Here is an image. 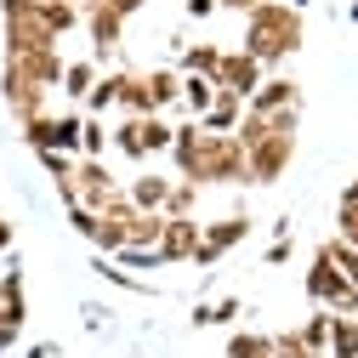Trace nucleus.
Instances as JSON below:
<instances>
[{"label":"nucleus","instance_id":"1","mask_svg":"<svg viewBox=\"0 0 358 358\" xmlns=\"http://www.w3.org/2000/svg\"><path fill=\"white\" fill-rule=\"evenodd\" d=\"M171 159H176V182H194V188L245 182V148H239L234 137H210V131H199V120L176 125Z\"/></svg>","mask_w":358,"mask_h":358},{"label":"nucleus","instance_id":"2","mask_svg":"<svg viewBox=\"0 0 358 358\" xmlns=\"http://www.w3.org/2000/svg\"><path fill=\"white\" fill-rule=\"evenodd\" d=\"M239 52H250L262 69H279L290 52H301V12H290L285 0H256V6L245 12Z\"/></svg>","mask_w":358,"mask_h":358},{"label":"nucleus","instance_id":"3","mask_svg":"<svg viewBox=\"0 0 358 358\" xmlns=\"http://www.w3.org/2000/svg\"><path fill=\"white\" fill-rule=\"evenodd\" d=\"M301 290H307V301L319 307V313H358V290L336 273V262L324 256V245L313 250V262H307V279H301Z\"/></svg>","mask_w":358,"mask_h":358},{"label":"nucleus","instance_id":"4","mask_svg":"<svg viewBox=\"0 0 358 358\" xmlns=\"http://www.w3.org/2000/svg\"><path fill=\"white\" fill-rule=\"evenodd\" d=\"M290 159H296V131H267L262 143L245 148V182H256V188L279 182L290 171Z\"/></svg>","mask_w":358,"mask_h":358},{"label":"nucleus","instance_id":"5","mask_svg":"<svg viewBox=\"0 0 358 358\" xmlns=\"http://www.w3.org/2000/svg\"><path fill=\"white\" fill-rule=\"evenodd\" d=\"M23 143L34 148V154H69V159H80V114H34V120H23Z\"/></svg>","mask_w":358,"mask_h":358},{"label":"nucleus","instance_id":"6","mask_svg":"<svg viewBox=\"0 0 358 358\" xmlns=\"http://www.w3.org/2000/svg\"><path fill=\"white\" fill-rule=\"evenodd\" d=\"M250 239V216L245 210H234V216H216V222H199V245H194V267H216L222 256H228L234 245H245Z\"/></svg>","mask_w":358,"mask_h":358},{"label":"nucleus","instance_id":"7","mask_svg":"<svg viewBox=\"0 0 358 358\" xmlns=\"http://www.w3.org/2000/svg\"><path fill=\"white\" fill-rule=\"evenodd\" d=\"M46 46H57V34L46 29V17H40V0H29V6H12V12H6V57L46 52Z\"/></svg>","mask_w":358,"mask_h":358},{"label":"nucleus","instance_id":"8","mask_svg":"<svg viewBox=\"0 0 358 358\" xmlns=\"http://www.w3.org/2000/svg\"><path fill=\"white\" fill-rule=\"evenodd\" d=\"M0 97H6V108L17 114V120H34V114H46L52 108V92H46V85H34L23 69H0Z\"/></svg>","mask_w":358,"mask_h":358},{"label":"nucleus","instance_id":"9","mask_svg":"<svg viewBox=\"0 0 358 358\" xmlns=\"http://www.w3.org/2000/svg\"><path fill=\"white\" fill-rule=\"evenodd\" d=\"M250 114H301V85L290 74H262V85L245 97Z\"/></svg>","mask_w":358,"mask_h":358},{"label":"nucleus","instance_id":"10","mask_svg":"<svg viewBox=\"0 0 358 358\" xmlns=\"http://www.w3.org/2000/svg\"><path fill=\"white\" fill-rule=\"evenodd\" d=\"M262 74H267V69H262L250 52H222V63H216V74H210V80H216V92H228V97H239V103H245L256 85H262Z\"/></svg>","mask_w":358,"mask_h":358},{"label":"nucleus","instance_id":"11","mask_svg":"<svg viewBox=\"0 0 358 358\" xmlns=\"http://www.w3.org/2000/svg\"><path fill=\"white\" fill-rule=\"evenodd\" d=\"M80 23H85V34H92V46H97V57H108V52H120V40H125V23L103 6V0H80Z\"/></svg>","mask_w":358,"mask_h":358},{"label":"nucleus","instance_id":"12","mask_svg":"<svg viewBox=\"0 0 358 358\" xmlns=\"http://www.w3.org/2000/svg\"><path fill=\"white\" fill-rule=\"evenodd\" d=\"M194 245H199V222H176V216H165V228H159V245H154V256H159L165 267H182V262L194 256Z\"/></svg>","mask_w":358,"mask_h":358},{"label":"nucleus","instance_id":"13","mask_svg":"<svg viewBox=\"0 0 358 358\" xmlns=\"http://www.w3.org/2000/svg\"><path fill=\"white\" fill-rule=\"evenodd\" d=\"M6 63H12V69H23L34 85L57 92V80H63V63H69V57H63L57 46H46V52H23V57H6Z\"/></svg>","mask_w":358,"mask_h":358},{"label":"nucleus","instance_id":"14","mask_svg":"<svg viewBox=\"0 0 358 358\" xmlns=\"http://www.w3.org/2000/svg\"><path fill=\"white\" fill-rule=\"evenodd\" d=\"M143 97H148V114H165L182 97V69H148L143 74Z\"/></svg>","mask_w":358,"mask_h":358},{"label":"nucleus","instance_id":"15","mask_svg":"<svg viewBox=\"0 0 358 358\" xmlns=\"http://www.w3.org/2000/svg\"><path fill=\"white\" fill-rule=\"evenodd\" d=\"M239 114H245V103H239V97L216 92V103L199 114V131H210V137H234V131H239Z\"/></svg>","mask_w":358,"mask_h":358},{"label":"nucleus","instance_id":"16","mask_svg":"<svg viewBox=\"0 0 358 358\" xmlns=\"http://www.w3.org/2000/svg\"><path fill=\"white\" fill-rule=\"evenodd\" d=\"M171 182H176V176H159V171H143L137 182L125 188V199H131V210H165V194H171Z\"/></svg>","mask_w":358,"mask_h":358},{"label":"nucleus","instance_id":"17","mask_svg":"<svg viewBox=\"0 0 358 358\" xmlns=\"http://www.w3.org/2000/svg\"><path fill=\"white\" fill-rule=\"evenodd\" d=\"M324 358H358V313H330Z\"/></svg>","mask_w":358,"mask_h":358},{"label":"nucleus","instance_id":"18","mask_svg":"<svg viewBox=\"0 0 358 358\" xmlns=\"http://www.w3.org/2000/svg\"><path fill=\"white\" fill-rule=\"evenodd\" d=\"M103 69H97V57H74V63H63V80H57V92L69 97V103H85V92H92V80H97Z\"/></svg>","mask_w":358,"mask_h":358},{"label":"nucleus","instance_id":"19","mask_svg":"<svg viewBox=\"0 0 358 358\" xmlns=\"http://www.w3.org/2000/svg\"><path fill=\"white\" fill-rule=\"evenodd\" d=\"M120 80H125V69H114V74H97V80H92V92H85V103H80V108L92 114V120H103V114H108V108L120 103Z\"/></svg>","mask_w":358,"mask_h":358},{"label":"nucleus","instance_id":"20","mask_svg":"<svg viewBox=\"0 0 358 358\" xmlns=\"http://www.w3.org/2000/svg\"><path fill=\"white\" fill-rule=\"evenodd\" d=\"M108 148H120L125 159H148V148H143V114L137 120H120V125H108Z\"/></svg>","mask_w":358,"mask_h":358},{"label":"nucleus","instance_id":"21","mask_svg":"<svg viewBox=\"0 0 358 358\" xmlns=\"http://www.w3.org/2000/svg\"><path fill=\"white\" fill-rule=\"evenodd\" d=\"M159 228H165V216H159V210H137V216L125 222V245L154 250V245H159Z\"/></svg>","mask_w":358,"mask_h":358},{"label":"nucleus","instance_id":"22","mask_svg":"<svg viewBox=\"0 0 358 358\" xmlns=\"http://www.w3.org/2000/svg\"><path fill=\"white\" fill-rule=\"evenodd\" d=\"M176 103H182V108L199 120V114L216 103V80H205V74H182V97H176Z\"/></svg>","mask_w":358,"mask_h":358},{"label":"nucleus","instance_id":"23","mask_svg":"<svg viewBox=\"0 0 358 358\" xmlns=\"http://www.w3.org/2000/svg\"><path fill=\"white\" fill-rule=\"evenodd\" d=\"M40 17H46V29L63 40L69 29H80V0H40Z\"/></svg>","mask_w":358,"mask_h":358},{"label":"nucleus","instance_id":"24","mask_svg":"<svg viewBox=\"0 0 358 358\" xmlns=\"http://www.w3.org/2000/svg\"><path fill=\"white\" fill-rule=\"evenodd\" d=\"M108 154V120L80 114V159H103Z\"/></svg>","mask_w":358,"mask_h":358},{"label":"nucleus","instance_id":"25","mask_svg":"<svg viewBox=\"0 0 358 358\" xmlns=\"http://www.w3.org/2000/svg\"><path fill=\"white\" fill-rule=\"evenodd\" d=\"M239 313H245V301H239V296H222V301L194 307V324H199V330H205V324H239Z\"/></svg>","mask_w":358,"mask_h":358},{"label":"nucleus","instance_id":"26","mask_svg":"<svg viewBox=\"0 0 358 358\" xmlns=\"http://www.w3.org/2000/svg\"><path fill=\"white\" fill-rule=\"evenodd\" d=\"M171 137H176V125L165 114H143V148H148V159L154 154H171Z\"/></svg>","mask_w":358,"mask_h":358},{"label":"nucleus","instance_id":"27","mask_svg":"<svg viewBox=\"0 0 358 358\" xmlns=\"http://www.w3.org/2000/svg\"><path fill=\"white\" fill-rule=\"evenodd\" d=\"M324 256L336 262V273L358 290V245H347V239H336V234H330V239H324Z\"/></svg>","mask_w":358,"mask_h":358},{"label":"nucleus","instance_id":"28","mask_svg":"<svg viewBox=\"0 0 358 358\" xmlns=\"http://www.w3.org/2000/svg\"><path fill=\"white\" fill-rule=\"evenodd\" d=\"M216 63H222V46H210V40H194V46L182 52V74H216Z\"/></svg>","mask_w":358,"mask_h":358},{"label":"nucleus","instance_id":"29","mask_svg":"<svg viewBox=\"0 0 358 358\" xmlns=\"http://www.w3.org/2000/svg\"><path fill=\"white\" fill-rule=\"evenodd\" d=\"M194 205H199V188H194V182H171V194H165V210H159V216L194 222Z\"/></svg>","mask_w":358,"mask_h":358},{"label":"nucleus","instance_id":"30","mask_svg":"<svg viewBox=\"0 0 358 358\" xmlns=\"http://www.w3.org/2000/svg\"><path fill=\"white\" fill-rule=\"evenodd\" d=\"M267 347H273V336H262V330H234L228 336V358H267Z\"/></svg>","mask_w":358,"mask_h":358},{"label":"nucleus","instance_id":"31","mask_svg":"<svg viewBox=\"0 0 358 358\" xmlns=\"http://www.w3.org/2000/svg\"><path fill=\"white\" fill-rule=\"evenodd\" d=\"M267 358H319V352H307V341H301L296 330H279L273 347H267Z\"/></svg>","mask_w":358,"mask_h":358},{"label":"nucleus","instance_id":"32","mask_svg":"<svg viewBox=\"0 0 358 358\" xmlns=\"http://www.w3.org/2000/svg\"><path fill=\"white\" fill-rule=\"evenodd\" d=\"M296 336L307 341V352H319V358H324V336H330V313H313V319H307V324H301Z\"/></svg>","mask_w":358,"mask_h":358},{"label":"nucleus","instance_id":"33","mask_svg":"<svg viewBox=\"0 0 358 358\" xmlns=\"http://www.w3.org/2000/svg\"><path fill=\"white\" fill-rule=\"evenodd\" d=\"M336 239L358 245V199H341V205H336Z\"/></svg>","mask_w":358,"mask_h":358},{"label":"nucleus","instance_id":"34","mask_svg":"<svg viewBox=\"0 0 358 358\" xmlns=\"http://www.w3.org/2000/svg\"><path fill=\"white\" fill-rule=\"evenodd\" d=\"M34 159L46 165V176H52V182H63V176H74V159H69V154H52V148H46V154H34Z\"/></svg>","mask_w":358,"mask_h":358},{"label":"nucleus","instance_id":"35","mask_svg":"<svg viewBox=\"0 0 358 358\" xmlns=\"http://www.w3.org/2000/svg\"><path fill=\"white\" fill-rule=\"evenodd\" d=\"M69 228H74L80 239H92V234H97V210H85V205H69Z\"/></svg>","mask_w":358,"mask_h":358},{"label":"nucleus","instance_id":"36","mask_svg":"<svg viewBox=\"0 0 358 358\" xmlns=\"http://www.w3.org/2000/svg\"><path fill=\"white\" fill-rule=\"evenodd\" d=\"M262 262H267V267H285V262H290V234L267 245V250H262Z\"/></svg>","mask_w":358,"mask_h":358},{"label":"nucleus","instance_id":"37","mask_svg":"<svg viewBox=\"0 0 358 358\" xmlns=\"http://www.w3.org/2000/svg\"><path fill=\"white\" fill-rule=\"evenodd\" d=\"M103 6H108V12H114V17L125 23V17H137V12L148 6V0H103Z\"/></svg>","mask_w":358,"mask_h":358},{"label":"nucleus","instance_id":"38","mask_svg":"<svg viewBox=\"0 0 358 358\" xmlns=\"http://www.w3.org/2000/svg\"><path fill=\"white\" fill-rule=\"evenodd\" d=\"M17 341H23V330H17V324H6V319H0V352H12Z\"/></svg>","mask_w":358,"mask_h":358},{"label":"nucleus","instance_id":"39","mask_svg":"<svg viewBox=\"0 0 358 358\" xmlns=\"http://www.w3.org/2000/svg\"><path fill=\"white\" fill-rule=\"evenodd\" d=\"M80 313H85V330H97V324H103V319H108V307H97V301H85V307H80Z\"/></svg>","mask_w":358,"mask_h":358},{"label":"nucleus","instance_id":"40","mask_svg":"<svg viewBox=\"0 0 358 358\" xmlns=\"http://www.w3.org/2000/svg\"><path fill=\"white\" fill-rule=\"evenodd\" d=\"M210 12H216V0H188V17H194V23H205Z\"/></svg>","mask_w":358,"mask_h":358},{"label":"nucleus","instance_id":"41","mask_svg":"<svg viewBox=\"0 0 358 358\" xmlns=\"http://www.w3.org/2000/svg\"><path fill=\"white\" fill-rule=\"evenodd\" d=\"M23 358H57V341H34V347H29Z\"/></svg>","mask_w":358,"mask_h":358},{"label":"nucleus","instance_id":"42","mask_svg":"<svg viewBox=\"0 0 358 358\" xmlns=\"http://www.w3.org/2000/svg\"><path fill=\"white\" fill-rule=\"evenodd\" d=\"M12 239H17V228H12V222H6V216H0V256H6V250H12Z\"/></svg>","mask_w":358,"mask_h":358},{"label":"nucleus","instance_id":"43","mask_svg":"<svg viewBox=\"0 0 358 358\" xmlns=\"http://www.w3.org/2000/svg\"><path fill=\"white\" fill-rule=\"evenodd\" d=\"M216 6H228V12H250L256 0H216Z\"/></svg>","mask_w":358,"mask_h":358},{"label":"nucleus","instance_id":"44","mask_svg":"<svg viewBox=\"0 0 358 358\" xmlns=\"http://www.w3.org/2000/svg\"><path fill=\"white\" fill-rule=\"evenodd\" d=\"M341 199H358V176H352V182H347V188H341Z\"/></svg>","mask_w":358,"mask_h":358},{"label":"nucleus","instance_id":"45","mask_svg":"<svg viewBox=\"0 0 358 358\" xmlns=\"http://www.w3.org/2000/svg\"><path fill=\"white\" fill-rule=\"evenodd\" d=\"M307 6H319V0H290V12H307Z\"/></svg>","mask_w":358,"mask_h":358}]
</instances>
